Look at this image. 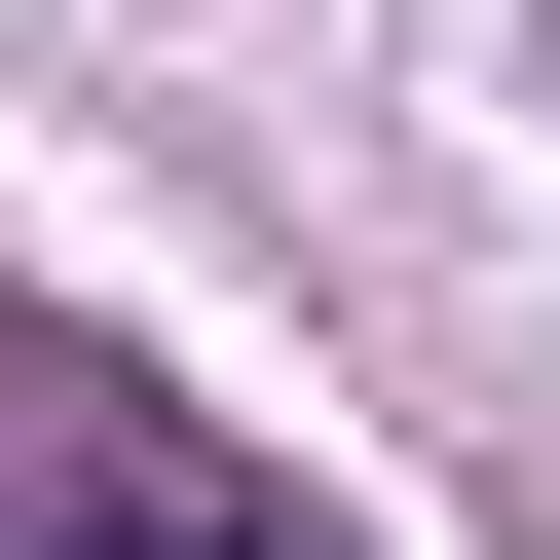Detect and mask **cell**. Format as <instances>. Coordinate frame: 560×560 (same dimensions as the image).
Segmentation results:
<instances>
[{
    "label": "cell",
    "mask_w": 560,
    "mask_h": 560,
    "mask_svg": "<svg viewBox=\"0 0 560 560\" xmlns=\"http://www.w3.org/2000/svg\"><path fill=\"white\" fill-rule=\"evenodd\" d=\"M75 560H224V523H150V486H113V523H75Z\"/></svg>",
    "instance_id": "6da1fadb"
}]
</instances>
